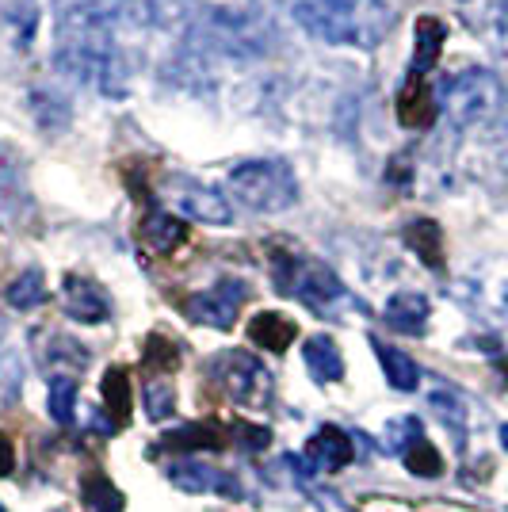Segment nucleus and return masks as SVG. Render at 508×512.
Here are the masks:
<instances>
[{
  "mask_svg": "<svg viewBox=\"0 0 508 512\" xmlns=\"http://www.w3.org/2000/svg\"><path fill=\"white\" fill-rule=\"evenodd\" d=\"M20 398V356H0V406Z\"/></svg>",
  "mask_w": 508,
  "mask_h": 512,
  "instance_id": "7c9ffc66",
  "label": "nucleus"
},
{
  "mask_svg": "<svg viewBox=\"0 0 508 512\" xmlns=\"http://www.w3.org/2000/svg\"><path fill=\"white\" fill-rule=\"evenodd\" d=\"M440 46H444V23L436 20L417 23V58L409 65V77H428V69L440 58Z\"/></svg>",
  "mask_w": 508,
  "mask_h": 512,
  "instance_id": "5701e85b",
  "label": "nucleus"
},
{
  "mask_svg": "<svg viewBox=\"0 0 508 512\" xmlns=\"http://www.w3.org/2000/svg\"><path fill=\"white\" fill-rule=\"evenodd\" d=\"M0 341H4V321H0Z\"/></svg>",
  "mask_w": 508,
  "mask_h": 512,
  "instance_id": "e433bc0d",
  "label": "nucleus"
},
{
  "mask_svg": "<svg viewBox=\"0 0 508 512\" xmlns=\"http://www.w3.org/2000/svg\"><path fill=\"white\" fill-rule=\"evenodd\" d=\"M428 314H432V306H428V299H424L421 291H398V295L386 299V310H382L386 325L405 333V337H424Z\"/></svg>",
  "mask_w": 508,
  "mask_h": 512,
  "instance_id": "f8f14e48",
  "label": "nucleus"
},
{
  "mask_svg": "<svg viewBox=\"0 0 508 512\" xmlns=\"http://www.w3.org/2000/svg\"><path fill=\"white\" fill-rule=\"evenodd\" d=\"M298 337V325L283 314H256L249 321V341L264 352H287Z\"/></svg>",
  "mask_w": 508,
  "mask_h": 512,
  "instance_id": "a211bd4d",
  "label": "nucleus"
},
{
  "mask_svg": "<svg viewBox=\"0 0 508 512\" xmlns=\"http://www.w3.org/2000/svg\"><path fill=\"white\" fill-rule=\"evenodd\" d=\"M85 421H88V428H96L100 436H111V432H119V425L111 421V413H107V409H88Z\"/></svg>",
  "mask_w": 508,
  "mask_h": 512,
  "instance_id": "72a5a7b5",
  "label": "nucleus"
},
{
  "mask_svg": "<svg viewBox=\"0 0 508 512\" xmlns=\"http://www.w3.org/2000/svg\"><path fill=\"white\" fill-rule=\"evenodd\" d=\"M161 35L153 0H77L58 16L54 62L104 96H127L161 54Z\"/></svg>",
  "mask_w": 508,
  "mask_h": 512,
  "instance_id": "f257e3e1",
  "label": "nucleus"
},
{
  "mask_svg": "<svg viewBox=\"0 0 508 512\" xmlns=\"http://www.w3.org/2000/svg\"><path fill=\"white\" fill-rule=\"evenodd\" d=\"M184 237H188V226H184V218H180V214L149 211L146 222H142V245L157 256L176 253V249L184 245Z\"/></svg>",
  "mask_w": 508,
  "mask_h": 512,
  "instance_id": "4468645a",
  "label": "nucleus"
},
{
  "mask_svg": "<svg viewBox=\"0 0 508 512\" xmlns=\"http://www.w3.org/2000/svg\"><path fill=\"white\" fill-rule=\"evenodd\" d=\"M306 459L318 470H344L356 459V440L337 425H321L310 444H306Z\"/></svg>",
  "mask_w": 508,
  "mask_h": 512,
  "instance_id": "9b49d317",
  "label": "nucleus"
},
{
  "mask_svg": "<svg viewBox=\"0 0 508 512\" xmlns=\"http://www.w3.org/2000/svg\"><path fill=\"white\" fill-rule=\"evenodd\" d=\"M501 444H505V451H508V425H501Z\"/></svg>",
  "mask_w": 508,
  "mask_h": 512,
  "instance_id": "c9c22d12",
  "label": "nucleus"
},
{
  "mask_svg": "<svg viewBox=\"0 0 508 512\" xmlns=\"http://www.w3.org/2000/svg\"><path fill=\"white\" fill-rule=\"evenodd\" d=\"M146 413L149 421H169L176 413V390L165 379H149L146 383Z\"/></svg>",
  "mask_w": 508,
  "mask_h": 512,
  "instance_id": "bb28decb",
  "label": "nucleus"
},
{
  "mask_svg": "<svg viewBox=\"0 0 508 512\" xmlns=\"http://www.w3.org/2000/svg\"><path fill=\"white\" fill-rule=\"evenodd\" d=\"M104 402H107V413H111V421L119 428L130 425V409H134V398H130V375L123 367H107L104 371Z\"/></svg>",
  "mask_w": 508,
  "mask_h": 512,
  "instance_id": "aec40b11",
  "label": "nucleus"
},
{
  "mask_svg": "<svg viewBox=\"0 0 508 512\" xmlns=\"http://www.w3.org/2000/svg\"><path fill=\"white\" fill-rule=\"evenodd\" d=\"M405 241H409V249L421 256L428 268H444V241H440V226L436 222H409V230H405Z\"/></svg>",
  "mask_w": 508,
  "mask_h": 512,
  "instance_id": "4be33fe9",
  "label": "nucleus"
},
{
  "mask_svg": "<svg viewBox=\"0 0 508 512\" xmlns=\"http://www.w3.org/2000/svg\"><path fill=\"white\" fill-rule=\"evenodd\" d=\"M272 283H276L279 295L298 299L321 318H340L352 306L348 287L340 283V276L329 264H321L318 256L272 249Z\"/></svg>",
  "mask_w": 508,
  "mask_h": 512,
  "instance_id": "7ed1b4c3",
  "label": "nucleus"
},
{
  "mask_svg": "<svg viewBox=\"0 0 508 512\" xmlns=\"http://www.w3.org/2000/svg\"><path fill=\"white\" fill-rule=\"evenodd\" d=\"M46 406H50V417H54V425H73V417H77V383L73 379H50V398H46Z\"/></svg>",
  "mask_w": 508,
  "mask_h": 512,
  "instance_id": "a878e982",
  "label": "nucleus"
},
{
  "mask_svg": "<svg viewBox=\"0 0 508 512\" xmlns=\"http://www.w3.org/2000/svg\"><path fill=\"white\" fill-rule=\"evenodd\" d=\"M12 470H16V448L0 436V478H4V474H12Z\"/></svg>",
  "mask_w": 508,
  "mask_h": 512,
  "instance_id": "f704fd0d",
  "label": "nucleus"
},
{
  "mask_svg": "<svg viewBox=\"0 0 508 512\" xmlns=\"http://www.w3.org/2000/svg\"><path fill=\"white\" fill-rule=\"evenodd\" d=\"M146 367H161V371H172V367H180V348H176L169 337L153 333V337L146 341Z\"/></svg>",
  "mask_w": 508,
  "mask_h": 512,
  "instance_id": "cd10ccee",
  "label": "nucleus"
},
{
  "mask_svg": "<svg viewBox=\"0 0 508 512\" xmlns=\"http://www.w3.org/2000/svg\"><path fill=\"white\" fill-rule=\"evenodd\" d=\"M46 299H50V291H46V279L39 268H27V272H20V276L4 287V302L12 310H23V314L27 310H39Z\"/></svg>",
  "mask_w": 508,
  "mask_h": 512,
  "instance_id": "6ab92c4d",
  "label": "nucleus"
},
{
  "mask_svg": "<svg viewBox=\"0 0 508 512\" xmlns=\"http://www.w3.org/2000/svg\"><path fill=\"white\" fill-rule=\"evenodd\" d=\"M417 436H424V428L417 417H402V421H390L386 425V451H398L402 455L405 444H413Z\"/></svg>",
  "mask_w": 508,
  "mask_h": 512,
  "instance_id": "c756f323",
  "label": "nucleus"
},
{
  "mask_svg": "<svg viewBox=\"0 0 508 512\" xmlns=\"http://www.w3.org/2000/svg\"><path fill=\"white\" fill-rule=\"evenodd\" d=\"M497 104H501V85L482 65H466L444 77L436 88V111L444 115L451 130L482 127L497 115Z\"/></svg>",
  "mask_w": 508,
  "mask_h": 512,
  "instance_id": "20e7f679",
  "label": "nucleus"
},
{
  "mask_svg": "<svg viewBox=\"0 0 508 512\" xmlns=\"http://www.w3.org/2000/svg\"><path fill=\"white\" fill-rule=\"evenodd\" d=\"M287 12L321 43L356 50L382 46L398 23L390 0H287Z\"/></svg>",
  "mask_w": 508,
  "mask_h": 512,
  "instance_id": "f03ea898",
  "label": "nucleus"
},
{
  "mask_svg": "<svg viewBox=\"0 0 508 512\" xmlns=\"http://www.w3.org/2000/svg\"><path fill=\"white\" fill-rule=\"evenodd\" d=\"M428 406L440 413V421H444L451 432H463L466 425V398L455 390V386H440V390H432L428 394Z\"/></svg>",
  "mask_w": 508,
  "mask_h": 512,
  "instance_id": "393cba45",
  "label": "nucleus"
},
{
  "mask_svg": "<svg viewBox=\"0 0 508 512\" xmlns=\"http://www.w3.org/2000/svg\"><path fill=\"white\" fill-rule=\"evenodd\" d=\"M62 310L81 325H100L111 318V299L104 295V287H96L85 276H65L62 283Z\"/></svg>",
  "mask_w": 508,
  "mask_h": 512,
  "instance_id": "1a4fd4ad",
  "label": "nucleus"
},
{
  "mask_svg": "<svg viewBox=\"0 0 508 512\" xmlns=\"http://www.w3.org/2000/svg\"><path fill=\"white\" fill-rule=\"evenodd\" d=\"M169 478H172V486H180V490H188V493H222V497H233V501L245 497V486H241L233 474L214 470V467H207V463L180 459L176 467H169Z\"/></svg>",
  "mask_w": 508,
  "mask_h": 512,
  "instance_id": "9d476101",
  "label": "nucleus"
},
{
  "mask_svg": "<svg viewBox=\"0 0 508 512\" xmlns=\"http://www.w3.org/2000/svg\"><path fill=\"white\" fill-rule=\"evenodd\" d=\"M371 348H375V356H379L382 371H386V383L394 386V390H402V394H413V390L421 386V367L409 360L402 348H394V344L379 341V337H371Z\"/></svg>",
  "mask_w": 508,
  "mask_h": 512,
  "instance_id": "f3484780",
  "label": "nucleus"
},
{
  "mask_svg": "<svg viewBox=\"0 0 508 512\" xmlns=\"http://www.w3.org/2000/svg\"><path fill=\"white\" fill-rule=\"evenodd\" d=\"M35 344H39V363H43L54 379H58V375H65V379H69V371H81V367H88L85 348H81L77 341H69V337H62V333H39V337H35Z\"/></svg>",
  "mask_w": 508,
  "mask_h": 512,
  "instance_id": "ddd939ff",
  "label": "nucleus"
},
{
  "mask_svg": "<svg viewBox=\"0 0 508 512\" xmlns=\"http://www.w3.org/2000/svg\"><path fill=\"white\" fill-rule=\"evenodd\" d=\"M505 310H508V287H505Z\"/></svg>",
  "mask_w": 508,
  "mask_h": 512,
  "instance_id": "4c0bfd02",
  "label": "nucleus"
},
{
  "mask_svg": "<svg viewBox=\"0 0 508 512\" xmlns=\"http://www.w3.org/2000/svg\"><path fill=\"white\" fill-rule=\"evenodd\" d=\"M298 490L306 493V497H310V501H314V505H318L321 512H352V509H348V501H344V497H340L337 490H325V486H321L318 478L302 482Z\"/></svg>",
  "mask_w": 508,
  "mask_h": 512,
  "instance_id": "2f4dec72",
  "label": "nucleus"
},
{
  "mask_svg": "<svg viewBox=\"0 0 508 512\" xmlns=\"http://www.w3.org/2000/svg\"><path fill=\"white\" fill-rule=\"evenodd\" d=\"M302 363H306V371L318 379V383H340L344 379V356H340V348L333 337H306L302 341Z\"/></svg>",
  "mask_w": 508,
  "mask_h": 512,
  "instance_id": "2eb2a0df",
  "label": "nucleus"
},
{
  "mask_svg": "<svg viewBox=\"0 0 508 512\" xmlns=\"http://www.w3.org/2000/svg\"><path fill=\"white\" fill-rule=\"evenodd\" d=\"M161 448L169 451H222L226 448V436H222V428L211 425V421H188V425L180 428H169L165 436H161Z\"/></svg>",
  "mask_w": 508,
  "mask_h": 512,
  "instance_id": "dca6fc26",
  "label": "nucleus"
},
{
  "mask_svg": "<svg viewBox=\"0 0 508 512\" xmlns=\"http://www.w3.org/2000/svg\"><path fill=\"white\" fill-rule=\"evenodd\" d=\"M81 493H85V505L92 512H123L127 505V497L119 493V486L100 474V470H88L85 478H81Z\"/></svg>",
  "mask_w": 508,
  "mask_h": 512,
  "instance_id": "412c9836",
  "label": "nucleus"
},
{
  "mask_svg": "<svg viewBox=\"0 0 508 512\" xmlns=\"http://www.w3.org/2000/svg\"><path fill=\"white\" fill-rule=\"evenodd\" d=\"M211 379L222 390L226 398L237 402L241 409H253V413H264L272 409V398H276V383H272V371L256 360L253 352H241V348H226L211 360Z\"/></svg>",
  "mask_w": 508,
  "mask_h": 512,
  "instance_id": "423d86ee",
  "label": "nucleus"
},
{
  "mask_svg": "<svg viewBox=\"0 0 508 512\" xmlns=\"http://www.w3.org/2000/svg\"><path fill=\"white\" fill-rule=\"evenodd\" d=\"M226 188L256 214H283L298 203V176L283 161H241L226 176Z\"/></svg>",
  "mask_w": 508,
  "mask_h": 512,
  "instance_id": "39448f33",
  "label": "nucleus"
},
{
  "mask_svg": "<svg viewBox=\"0 0 508 512\" xmlns=\"http://www.w3.org/2000/svg\"><path fill=\"white\" fill-rule=\"evenodd\" d=\"M0 512H8V509H4V505H0Z\"/></svg>",
  "mask_w": 508,
  "mask_h": 512,
  "instance_id": "58836bf2",
  "label": "nucleus"
},
{
  "mask_svg": "<svg viewBox=\"0 0 508 512\" xmlns=\"http://www.w3.org/2000/svg\"><path fill=\"white\" fill-rule=\"evenodd\" d=\"M233 436H237V444L249 451V455H260V451L272 448V428H264V425L233 421Z\"/></svg>",
  "mask_w": 508,
  "mask_h": 512,
  "instance_id": "c85d7f7f",
  "label": "nucleus"
},
{
  "mask_svg": "<svg viewBox=\"0 0 508 512\" xmlns=\"http://www.w3.org/2000/svg\"><path fill=\"white\" fill-rule=\"evenodd\" d=\"M402 463H405V470L417 474V478H440V474H444V455L432 448L424 436H417L413 444H405Z\"/></svg>",
  "mask_w": 508,
  "mask_h": 512,
  "instance_id": "b1692460",
  "label": "nucleus"
},
{
  "mask_svg": "<svg viewBox=\"0 0 508 512\" xmlns=\"http://www.w3.org/2000/svg\"><path fill=\"white\" fill-rule=\"evenodd\" d=\"M245 299H249V287H245L241 279H222V283H214V287H207V291L191 295V299L184 302V314H188L195 325L233 329Z\"/></svg>",
  "mask_w": 508,
  "mask_h": 512,
  "instance_id": "6e6552de",
  "label": "nucleus"
},
{
  "mask_svg": "<svg viewBox=\"0 0 508 512\" xmlns=\"http://www.w3.org/2000/svg\"><path fill=\"white\" fill-rule=\"evenodd\" d=\"M165 199L191 222H203V226H230L233 222L230 199L222 192H214L211 184L195 180V176L169 172L165 176Z\"/></svg>",
  "mask_w": 508,
  "mask_h": 512,
  "instance_id": "0eeeda50",
  "label": "nucleus"
},
{
  "mask_svg": "<svg viewBox=\"0 0 508 512\" xmlns=\"http://www.w3.org/2000/svg\"><path fill=\"white\" fill-rule=\"evenodd\" d=\"M489 35H493L497 54H501L508 65V0H497V4H493V12H489Z\"/></svg>",
  "mask_w": 508,
  "mask_h": 512,
  "instance_id": "473e14b6",
  "label": "nucleus"
}]
</instances>
